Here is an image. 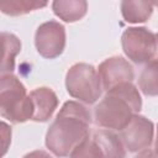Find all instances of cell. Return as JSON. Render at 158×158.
Segmentation results:
<instances>
[{
  "label": "cell",
  "instance_id": "8fae6325",
  "mask_svg": "<svg viewBox=\"0 0 158 158\" xmlns=\"http://www.w3.org/2000/svg\"><path fill=\"white\" fill-rule=\"evenodd\" d=\"M52 10L60 20L75 22L85 16L88 2L85 0H56L52 2Z\"/></svg>",
  "mask_w": 158,
  "mask_h": 158
},
{
  "label": "cell",
  "instance_id": "6da1fadb",
  "mask_svg": "<svg viewBox=\"0 0 158 158\" xmlns=\"http://www.w3.org/2000/svg\"><path fill=\"white\" fill-rule=\"evenodd\" d=\"M90 112L77 102L67 101L60 107L46 133V146L57 157L69 156L90 135Z\"/></svg>",
  "mask_w": 158,
  "mask_h": 158
},
{
  "label": "cell",
  "instance_id": "8992f818",
  "mask_svg": "<svg viewBox=\"0 0 158 158\" xmlns=\"http://www.w3.org/2000/svg\"><path fill=\"white\" fill-rule=\"evenodd\" d=\"M37 52L47 59L59 57L65 48V28L58 21L51 20L38 26L35 35Z\"/></svg>",
  "mask_w": 158,
  "mask_h": 158
},
{
  "label": "cell",
  "instance_id": "30bf717a",
  "mask_svg": "<svg viewBox=\"0 0 158 158\" xmlns=\"http://www.w3.org/2000/svg\"><path fill=\"white\" fill-rule=\"evenodd\" d=\"M21 52V41L10 32H0V77L11 74L15 69V58Z\"/></svg>",
  "mask_w": 158,
  "mask_h": 158
},
{
  "label": "cell",
  "instance_id": "277c9868",
  "mask_svg": "<svg viewBox=\"0 0 158 158\" xmlns=\"http://www.w3.org/2000/svg\"><path fill=\"white\" fill-rule=\"evenodd\" d=\"M65 86L72 98L89 105L96 102L102 91L98 70L86 63H77L68 69Z\"/></svg>",
  "mask_w": 158,
  "mask_h": 158
},
{
  "label": "cell",
  "instance_id": "52a82bcc",
  "mask_svg": "<svg viewBox=\"0 0 158 158\" xmlns=\"http://www.w3.org/2000/svg\"><path fill=\"white\" fill-rule=\"evenodd\" d=\"M154 125L147 117L135 114L121 130V141L130 152H141L153 143Z\"/></svg>",
  "mask_w": 158,
  "mask_h": 158
},
{
  "label": "cell",
  "instance_id": "2e32d148",
  "mask_svg": "<svg viewBox=\"0 0 158 158\" xmlns=\"http://www.w3.org/2000/svg\"><path fill=\"white\" fill-rule=\"evenodd\" d=\"M69 158H105V156L93 138H86L69 154Z\"/></svg>",
  "mask_w": 158,
  "mask_h": 158
},
{
  "label": "cell",
  "instance_id": "ac0fdd59",
  "mask_svg": "<svg viewBox=\"0 0 158 158\" xmlns=\"http://www.w3.org/2000/svg\"><path fill=\"white\" fill-rule=\"evenodd\" d=\"M23 158H53V157L49 153H47L46 151L37 149V151H32V152L27 153Z\"/></svg>",
  "mask_w": 158,
  "mask_h": 158
},
{
  "label": "cell",
  "instance_id": "4fadbf2b",
  "mask_svg": "<svg viewBox=\"0 0 158 158\" xmlns=\"http://www.w3.org/2000/svg\"><path fill=\"white\" fill-rule=\"evenodd\" d=\"M121 12L125 21L130 23L144 22L153 12V4L148 1L125 0L121 2Z\"/></svg>",
  "mask_w": 158,
  "mask_h": 158
},
{
  "label": "cell",
  "instance_id": "7a4b0ae2",
  "mask_svg": "<svg viewBox=\"0 0 158 158\" xmlns=\"http://www.w3.org/2000/svg\"><path fill=\"white\" fill-rule=\"evenodd\" d=\"M142 107L138 89L132 83H123L110 89L94 109L95 123L104 128L121 131Z\"/></svg>",
  "mask_w": 158,
  "mask_h": 158
},
{
  "label": "cell",
  "instance_id": "e0dca14e",
  "mask_svg": "<svg viewBox=\"0 0 158 158\" xmlns=\"http://www.w3.org/2000/svg\"><path fill=\"white\" fill-rule=\"evenodd\" d=\"M11 136H12V130L9 123L0 121V158H2L11 144Z\"/></svg>",
  "mask_w": 158,
  "mask_h": 158
},
{
  "label": "cell",
  "instance_id": "5b68a950",
  "mask_svg": "<svg viewBox=\"0 0 158 158\" xmlns=\"http://www.w3.org/2000/svg\"><path fill=\"white\" fill-rule=\"evenodd\" d=\"M125 54L136 64L149 63L156 59L157 36L147 27H128L121 36Z\"/></svg>",
  "mask_w": 158,
  "mask_h": 158
},
{
  "label": "cell",
  "instance_id": "9a60e30c",
  "mask_svg": "<svg viewBox=\"0 0 158 158\" xmlns=\"http://www.w3.org/2000/svg\"><path fill=\"white\" fill-rule=\"evenodd\" d=\"M157 60L153 59L148 63V65L144 68V70L141 74L139 78V88L147 96H154L157 95L158 88H157Z\"/></svg>",
  "mask_w": 158,
  "mask_h": 158
},
{
  "label": "cell",
  "instance_id": "9c48e42d",
  "mask_svg": "<svg viewBox=\"0 0 158 158\" xmlns=\"http://www.w3.org/2000/svg\"><path fill=\"white\" fill-rule=\"evenodd\" d=\"M30 99L32 102V118L36 122L48 121L58 106V98L56 93L47 88L41 86L30 93Z\"/></svg>",
  "mask_w": 158,
  "mask_h": 158
},
{
  "label": "cell",
  "instance_id": "5bb4252c",
  "mask_svg": "<svg viewBox=\"0 0 158 158\" xmlns=\"http://www.w3.org/2000/svg\"><path fill=\"white\" fill-rule=\"evenodd\" d=\"M48 5L47 1H37V0H1L0 1V11L5 15L19 16L25 15L35 10H40Z\"/></svg>",
  "mask_w": 158,
  "mask_h": 158
},
{
  "label": "cell",
  "instance_id": "3957f363",
  "mask_svg": "<svg viewBox=\"0 0 158 158\" xmlns=\"http://www.w3.org/2000/svg\"><path fill=\"white\" fill-rule=\"evenodd\" d=\"M32 102L21 80L14 74L0 77V115L12 123L32 118Z\"/></svg>",
  "mask_w": 158,
  "mask_h": 158
},
{
  "label": "cell",
  "instance_id": "7c38bea8",
  "mask_svg": "<svg viewBox=\"0 0 158 158\" xmlns=\"http://www.w3.org/2000/svg\"><path fill=\"white\" fill-rule=\"evenodd\" d=\"M93 139L98 143L102 151L105 158H126V149L121 138L111 131L100 130L93 136Z\"/></svg>",
  "mask_w": 158,
  "mask_h": 158
},
{
  "label": "cell",
  "instance_id": "ba28073f",
  "mask_svg": "<svg viewBox=\"0 0 158 158\" xmlns=\"http://www.w3.org/2000/svg\"><path fill=\"white\" fill-rule=\"evenodd\" d=\"M101 88L106 91L123 84L132 83L135 79V72L132 65L122 57H110L105 59L98 69Z\"/></svg>",
  "mask_w": 158,
  "mask_h": 158
},
{
  "label": "cell",
  "instance_id": "d6986e66",
  "mask_svg": "<svg viewBox=\"0 0 158 158\" xmlns=\"http://www.w3.org/2000/svg\"><path fill=\"white\" fill-rule=\"evenodd\" d=\"M136 158H156V152H154V149L147 148V149L141 151L139 154H138Z\"/></svg>",
  "mask_w": 158,
  "mask_h": 158
}]
</instances>
